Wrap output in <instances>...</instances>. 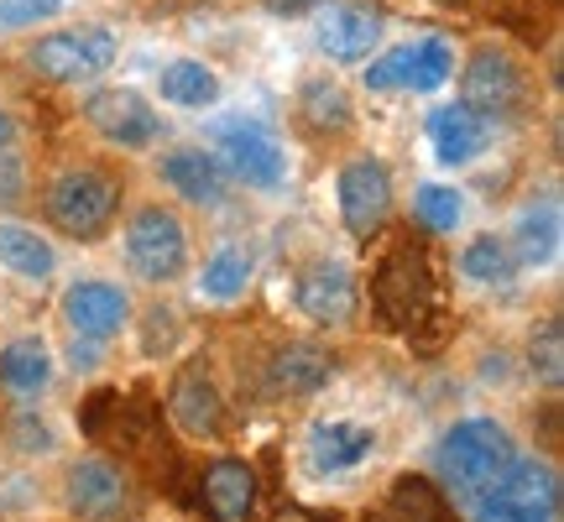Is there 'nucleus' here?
Here are the masks:
<instances>
[{
  "label": "nucleus",
  "instance_id": "nucleus-12",
  "mask_svg": "<svg viewBox=\"0 0 564 522\" xmlns=\"http://www.w3.org/2000/svg\"><path fill=\"white\" fill-rule=\"evenodd\" d=\"M293 303H299L303 319L340 329V324L356 319V308H361V293H356V278H350V267H345V261L319 257V261H308V267L299 272Z\"/></svg>",
  "mask_w": 564,
  "mask_h": 522
},
{
  "label": "nucleus",
  "instance_id": "nucleus-13",
  "mask_svg": "<svg viewBox=\"0 0 564 522\" xmlns=\"http://www.w3.org/2000/svg\"><path fill=\"white\" fill-rule=\"evenodd\" d=\"M335 199H340V220L350 236H377L392 215V178H387L382 162H350L335 183Z\"/></svg>",
  "mask_w": 564,
  "mask_h": 522
},
{
  "label": "nucleus",
  "instance_id": "nucleus-33",
  "mask_svg": "<svg viewBox=\"0 0 564 522\" xmlns=\"http://www.w3.org/2000/svg\"><path fill=\"white\" fill-rule=\"evenodd\" d=\"M173 340H178V314H173V308H152V314H147L141 350H147V356H162V350H173Z\"/></svg>",
  "mask_w": 564,
  "mask_h": 522
},
{
  "label": "nucleus",
  "instance_id": "nucleus-29",
  "mask_svg": "<svg viewBox=\"0 0 564 522\" xmlns=\"http://www.w3.org/2000/svg\"><path fill=\"white\" fill-rule=\"evenodd\" d=\"M0 267H11L17 278H53V267H58V257H53V246L42 241L37 230H26V225H0Z\"/></svg>",
  "mask_w": 564,
  "mask_h": 522
},
{
  "label": "nucleus",
  "instance_id": "nucleus-9",
  "mask_svg": "<svg viewBox=\"0 0 564 522\" xmlns=\"http://www.w3.org/2000/svg\"><path fill=\"white\" fill-rule=\"evenodd\" d=\"M455 74V47L444 37L403 42L366 68V89H413V95H434Z\"/></svg>",
  "mask_w": 564,
  "mask_h": 522
},
{
  "label": "nucleus",
  "instance_id": "nucleus-35",
  "mask_svg": "<svg viewBox=\"0 0 564 522\" xmlns=\"http://www.w3.org/2000/svg\"><path fill=\"white\" fill-rule=\"evenodd\" d=\"M319 0H267V11L272 17H303V11H314Z\"/></svg>",
  "mask_w": 564,
  "mask_h": 522
},
{
  "label": "nucleus",
  "instance_id": "nucleus-14",
  "mask_svg": "<svg viewBox=\"0 0 564 522\" xmlns=\"http://www.w3.org/2000/svg\"><path fill=\"white\" fill-rule=\"evenodd\" d=\"M63 319L79 340H116L126 324H131V298H126L116 282L105 278H84L63 293Z\"/></svg>",
  "mask_w": 564,
  "mask_h": 522
},
{
  "label": "nucleus",
  "instance_id": "nucleus-21",
  "mask_svg": "<svg viewBox=\"0 0 564 522\" xmlns=\"http://www.w3.org/2000/svg\"><path fill=\"white\" fill-rule=\"evenodd\" d=\"M204 512L209 522H246L257 507V470L246 460H215L204 470Z\"/></svg>",
  "mask_w": 564,
  "mask_h": 522
},
{
  "label": "nucleus",
  "instance_id": "nucleus-24",
  "mask_svg": "<svg viewBox=\"0 0 564 522\" xmlns=\"http://www.w3.org/2000/svg\"><path fill=\"white\" fill-rule=\"evenodd\" d=\"M158 89H162V100L178 105V110H209V105L220 100V74L204 58H173V63H162Z\"/></svg>",
  "mask_w": 564,
  "mask_h": 522
},
{
  "label": "nucleus",
  "instance_id": "nucleus-3",
  "mask_svg": "<svg viewBox=\"0 0 564 522\" xmlns=\"http://www.w3.org/2000/svg\"><path fill=\"white\" fill-rule=\"evenodd\" d=\"M470 522H560V470L518 455L470 497Z\"/></svg>",
  "mask_w": 564,
  "mask_h": 522
},
{
  "label": "nucleus",
  "instance_id": "nucleus-34",
  "mask_svg": "<svg viewBox=\"0 0 564 522\" xmlns=\"http://www.w3.org/2000/svg\"><path fill=\"white\" fill-rule=\"evenodd\" d=\"M95 356H100V340H79V335H74V350H68L74 371H89V366H95Z\"/></svg>",
  "mask_w": 564,
  "mask_h": 522
},
{
  "label": "nucleus",
  "instance_id": "nucleus-19",
  "mask_svg": "<svg viewBox=\"0 0 564 522\" xmlns=\"http://www.w3.org/2000/svg\"><path fill=\"white\" fill-rule=\"evenodd\" d=\"M486 141H491V126L465 105H440L429 116V146H434V162H444V167L476 162L486 152Z\"/></svg>",
  "mask_w": 564,
  "mask_h": 522
},
{
  "label": "nucleus",
  "instance_id": "nucleus-17",
  "mask_svg": "<svg viewBox=\"0 0 564 522\" xmlns=\"http://www.w3.org/2000/svg\"><path fill=\"white\" fill-rule=\"evenodd\" d=\"M382 37V17L356 0H335L319 11V53L335 63H361Z\"/></svg>",
  "mask_w": 564,
  "mask_h": 522
},
{
  "label": "nucleus",
  "instance_id": "nucleus-11",
  "mask_svg": "<svg viewBox=\"0 0 564 522\" xmlns=\"http://www.w3.org/2000/svg\"><path fill=\"white\" fill-rule=\"evenodd\" d=\"M84 121L95 126L110 146H121V152H141V146H152L162 137V116L147 105L141 89H126V84L95 89L89 105H84Z\"/></svg>",
  "mask_w": 564,
  "mask_h": 522
},
{
  "label": "nucleus",
  "instance_id": "nucleus-15",
  "mask_svg": "<svg viewBox=\"0 0 564 522\" xmlns=\"http://www.w3.org/2000/svg\"><path fill=\"white\" fill-rule=\"evenodd\" d=\"M377 455V428L356 418H324L308 428V470L314 476H350Z\"/></svg>",
  "mask_w": 564,
  "mask_h": 522
},
{
  "label": "nucleus",
  "instance_id": "nucleus-16",
  "mask_svg": "<svg viewBox=\"0 0 564 522\" xmlns=\"http://www.w3.org/2000/svg\"><path fill=\"white\" fill-rule=\"evenodd\" d=\"M162 183L178 194V199L199 204V209H220L230 199V173L209 146H173L162 157Z\"/></svg>",
  "mask_w": 564,
  "mask_h": 522
},
{
  "label": "nucleus",
  "instance_id": "nucleus-18",
  "mask_svg": "<svg viewBox=\"0 0 564 522\" xmlns=\"http://www.w3.org/2000/svg\"><path fill=\"white\" fill-rule=\"evenodd\" d=\"M329 377H335V356L314 340H288L267 361V382L278 398H314L319 387H329Z\"/></svg>",
  "mask_w": 564,
  "mask_h": 522
},
{
  "label": "nucleus",
  "instance_id": "nucleus-7",
  "mask_svg": "<svg viewBox=\"0 0 564 522\" xmlns=\"http://www.w3.org/2000/svg\"><path fill=\"white\" fill-rule=\"evenodd\" d=\"M523 68L507 58L502 47H476L470 63H465L460 74V105L465 110H476L486 126H502V121H518V110H523Z\"/></svg>",
  "mask_w": 564,
  "mask_h": 522
},
{
  "label": "nucleus",
  "instance_id": "nucleus-10",
  "mask_svg": "<svg viewBox=\"0 0 564 522\" xmlns=\"http://www.w3.org/2000/svg\"><path fill=\"white\" fill-rule=\"evenodd\" d=\"M63 502H68L74 522H121L131 512V481L110 460L84 455L63 476Z\"/></svg>",
  "mask_w": 564,
  "mask_h": 522
},
{
  "label": "nucleus",
  "instance_id": "nucleus-2",
  "mask_svg": "<svg viewBox=\"0 0 564 522\" xmlns=\"http://www.w3.org/2000/svg\"><path fill=\"white\" fill-rule=\"evenodd\" d=\"M371 298L382 308V319L392 329H423V324L444 319V298H440V278L429 267V251L413 241L392 246L377 267V282H371Z\"/></svg>",
  "mask_w": 564,
  "mask_h": 522
},
{
  "label": "nucleus",
  "instance_id": "nucleus-20",
  "mask_svg": "<svg viewBox=\"0 0 564 522\" xmlns=\"http://www.w3.org/2000/svg\"><path fill=\"white\" fill-rule=\"evenodd\" d=\"M167 413H173V423H178L188 439H220V428H225V398L204 371H183L178 382H173Z\"/></svg>",
  "mask_w": 564,
  "mask_h": 522
},
{
  "label": "nucleus",
  "instance_id": "nucleus-22",
  "mask_svg": "<svg viewBox=\"0 0 564 522\" xmlns=\"http://www.w3.org/2000/svg\"><path fill=\"white\" fill-rule=\"evenodd\" d=\"M257 278V251L246 241H220L199 267V293L209 303H236Z\"/></svg>",
  "mask_w": 564,
  "mask_h": 522
},
{
  "label": "nucleus",
  "instance_id": "nucleus-23",
  "mask_svg": "<svg viewBox=\"0 0 564 522\" xmlns=\"http://www.w3.org/2000/svg\"><path fill=\"white\" fill-rule=\"evenodd\" d=\"M507 246H512L518 267H549V261L560 257V204L554 199L528 204L523 215H518V225H512Z\"/></svg>",
  "mask_w": 564,
  "mask_h": 522
},
{
  "label": "nucleus",
  "instance_id": "nucleus-28",
  "mask_svg": "<svg viewBox=\"0 0 564 522\" xmlns=\"http://www.w3.org/2000/svg\"><path fill=\"white\" fill-rule=\"evenodd\" d=\"M382 522H449V497L423 476H403L387 491Z\"/></svg>",
  "mask_w": 564,
  "mask_h": 522
},
{
  "label": "nucleus",
  "instance_id": "nucleus-36",
  "mask_svg": "<svg viewBox=\"0 0 564 522\" xmlns=\"http://www.w3.org/2000/svg\"><path fill=\"white\" fill-rule=\"evenodd\" d=\"M6 146H11V116L0 110V152H6Z\"/></svg>",
  "mask_w": 564,
  "mask_h": 522
},
{
  "label": "nucleus",
  "instance_id": "nucleus-32",
  "mask_svg": "<svg viewBox=\"0 0 564 522\" xmlns=\"http://www.w3.org/2000/svg\"><path fill=\"white\" fill-rule=\"evenodd\" d=\"M68 0H0V32H21V26H37L53 21Z\"/></svg>",
  "mask_w": 564,
  "mask_h": 522
},
{
  "label": "nucleus",
  "instance_id": "nucleus-26",
  "mask_svg": "<svg viewBox=\"0 0 564 522\" xmlns=\"http://www.w3.org/2000/svg\"><path fill=\"white\" fill-rule=\"evenodd\" d=\"M460 278L476 282V287L507 293V287L518 282V257H512V246H507L502 236H476V241H465V251H460Z\"/></svg>",
  "mask_w": 564,
  "mask_h": 522
},
{
  "label": "nucleus",
  "instance_id": "nucleus-31",
  "mask_svg": "<svg viewBox=\"0 0 564 522\" xmlns=\"http://www.w3.org/2000/svg\"><path fill=\"white\" fill-rule=\"evenodd\" d=\"M528 361H533V377H539L549 392H560V382H564V329H560V319H549L544 335H533Z\"/></svg>",
  "mask_w": 564,
  "mask_h": 522
},
{
  "label": "nucleus",
  "instance_id": "nucleus-37",
  "mask_svg": "<svg viewBox=\"0 0 564 522\" xmlns=\"http://www.w3.org/2000/svg\"><path fill=\"white\" fill-rule=\"evenodd\" d=\"M282 522H314V518H308V512H288V518H282Z\"/></svg>",
  "mask_w": 564,
  "mask_h": 522
},
{
  "label": "nucleus",
  "instance_id": "nucleus-25",
  "mask_svg": "<svg viewBox=\"0 0 564 522\" xmlns=\"http://www.w3.org/2000/svg\"><path fill=\"white\" fill-rule=\"evenodd\" d=\"M47 382H53V350L37 335L0 345V387H11L17 398H37Z\"/></svg>",
  "mask_w": 564,
  "mask_h": 522
},
{
  "label": "nucleus",
  "instance_id": "nucleus-8",
  "mask_svg": "<svg viewBox=\"0 0 564 522\" xmlns=\"http://www.w3.org/2000/svg\"><path fill=\"white\" fill-rule=\"evenodd\" d=\"M121 53L116 32L105 26H68V32H53L32 47V68L53 84H79V79H100L110 74V63Z\"/></svg>",
  "mask_w": 564,
  "mask_h": 522
},
{
  "label": "nucleus",
  "instance_id": "nucleus-4",
  "mask_svg": "<svg viewBox=\"0 0 564 522\" xmlns=\"http://www.w3.org/2000/svg\"><path fill=\"white\" fill-rule=\"evenodd\" d=\"M42 209H47V220L58 225L63 236L95 241V236L110 230L116 209H121V183L100 173V167H63L58 178L47 183Z\"/></svg>",
  "mask_w": 564,
  "mask_h": 522
},
{
  "label": "nucleus",
  "instance_id": "nucleus-5",
  "mask_svg": "<svg viewBox=\"0 0 564 522\" xmlns=\"http://www.w3.org/2000/svg\"><path fill=\"white\" fill-rule=\"evenodd\" d=\"M215 157L225 162V173L230 178H241L246 188H262V194H272V188H282L288 183V152H282L278 131H267L262 121H220L215 131Z\"/></svg>",
  "mask_w": 564,
  "mask_h": 522
},
{
  "label": "nucleus",
  "instance_id": "nucleus-27",
  "mask_svg": "<svg viewBox=\"0 0 564 522\" xmlns=\"http://www.w3.org/2000/svg\"><path fill=\"white\" fill-rule=\"evenodd\" d=\"M350 95H345L335 79H308L299 89V121L314 131V137H340L350 131Z\"/></svg>",
  "mask_w": 564,
  "mask_h": 522
},
{
  "label": "nucleus",
  "instance_id": "nucleus-6",
  "mask_svg": "<svg viewBox=\"0 0 564 522\" xmlns=\"http://www.w3.org/2000/svg\"><path fill=\"white\" fill-rule=\"evenodd\" d=\"M126 261L141 282H173L188 267V230L173 209L147 204L126 225Z\"/></svg>",
  "mask_w": 564,
  "mask_h": 522
},
{
  "label": "nucleus",
  "instance_id": "nucleus-30",
  "mask_svg": "<svg viewBox=\"0 0 564 522\" xmlns=\"http://www.w3.org/2000/svg\"><path fill=\"white\" fill-rule=\"evenodd\" d=\"M413 215L423 220V230L449 236V230L465 220V194L460 188H449V183H423L419 194H413Z\"/></svg>",
  "mask_w": 564,
  "mask_h": 522
},
{
  "label": "nucleus",
  "instance_id": "nucleus-1",
  "mask_svg": "<svg viewBox=\"0 0 564 522\" xmlns=\"http://www.w3.org/2000/svg\"><path fill=\"white\" fill-rule=\"evenodd\" d=\"M518 460V444L497 418H460L444 428L440 439V481L444 497L470 502L486 481H497L507 465Z\"/></svg>",
  "mask_w": 564,
  "mask_h": 522
}]
</instances>
